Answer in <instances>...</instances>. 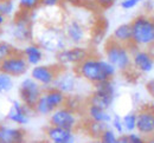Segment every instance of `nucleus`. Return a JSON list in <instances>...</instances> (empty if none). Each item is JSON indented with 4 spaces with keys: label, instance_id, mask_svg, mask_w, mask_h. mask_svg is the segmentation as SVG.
Segmentation results:
<instances>
[{
    "label": "nucleus",
    "instance_id": "1",
    "mask_svg": "<svg viewBox=\"0 0 154 143\" xmlns=\"http://www.w3.org/2000/svg\"><path fill=\"white\" fill-rule=\"evenodd\" d=\"M74 71L77 73V76L91 84L113 79L116 73V69L109 61L94 57L91 55L75 66Z\"/></svg>",
    "mask_w": 154,
    "mask_h": 143
},
{
    "label": "nucleus",
    "instance_id": "2",
    "mask_svg": "<svg viewBox=\"0 0 154 143\" xmlns=\"http://www.w3.org/2000/svg\"><path fill=\"white\" fill-rule=\"evenodd\" d=\"M33 40L43 49V51L57 53L68 47V40L63 32V28L49 25L39 28L37 32L33 31Z\"/></svg>",
    "mask_w": 154,
    "mask_h": 143
},
{
    "label": "nucleus",
    "instance_id": "3",
    "mask_svg": "<svg viewBox=\"0 0 154 143\" xmlns=\"http://www.w3.org/2000/svg\"><path fill=\"white\" fill-rule=\"evenodd\" d=\"M132 45L139 49L154 47V18L148 14H140L131 22Z\"/></svg>",
    "mask_w": 154,
    "mask_h": 143
},
{
    "label": "nucleus",
    "instance_id": "4",
    "mask_svg": "<svg viewBox=\"0 0 154 143\" xmlns=\"http://www.w3.org/2000/svg\"><path fill=\"white\" fill-rule=\"evenodd\" d=\"M104 55L106 61H109L116 71L128 72L132 70V52L128 46L109 39L104 45Z\"/></svg>",
    "mask_w": 154,
    "mask_h": 143
},
{
    "label": "nucleus",
    "instance_id": "5",
    "mask_svg": "<svg viewBox=\"0 0 154 143\" xmlns=\"http://www.w3.org/2000/svg\"><path fill=\"white\" fill-rule=\"evenodd\" d=\"M66 97L68 96L65 94H63L54 86L46 88L45 90H43L39 100L36 103L33 112L42 116L51 115L56 109L65 105Z\"/></svg>",
    "mask_w": 154,
    "mask_h": 143
},
{
    "label": "nucleus",
    "instance_id": "6",
    "mask_svg": "<svg viewBox=\"0 0 154 143\" xmlns=\"http://www.w3.org/2000/svg\"><path fill=\"white\" fill-rule=\"evenodd\" d=\"M12 34H13V38L20 44H29L33 41L32 13L18 11L14 14Z\"/></svg>",
    "mask_w": 154,
    "mask_h": 143
},
{
    "label": "nucleus",
    "instance_id": "7",
    "mask_svg": "<svg viewBox=\"0 0 154 143\" xmlns=\"http://www.w3.org/2000/svg\"><path fill=\"white\" fill-rule=\"evenodd\" d=\"M29 66L30 65L25 61L21 50H17L13 55L0 63V72L6 73L12 78H17L24 76L27 72Z\"/></svg>",
    "mask_w": 154,
    "mask_h": 143
},
{
    "label": "nucleus",
    "instance_id": "8",
    "mask_svg": "<svg viewBox=\"0 0 154 143\" xmlns=\"http://www.w3.org/2000/svg\"><path fill=\"white\" fill-rule=\"evenodd\" d=\"M50 125L60 127L68 130H75L78 125V116L77 111L68 108L66 105H63L56 109L50 115Z\"/></svg>",
    "mask_w": 154,
    "mask_h": 143
},
{
    "label": "nucleus",
    "instance_id": "9",
    "mask_svg": "<svg viewBox=\"0 0 154 143\" xmlns=\"http://www.w3.org/2000/svg\"><path fill=\"white\" fill-rule=\"evenodd\" d=\"M90 56V51L87 47L81 45H74L72 47H65L64 50L56 53L57 63L62 66L75 65L77 66L81 61H83L87 57Z\"/></svg>",
    "mask_w": 154,
    "mask_h": 143
},
{
    "label": "nucleus",
    "instance_id": "10",
    "mask_svg": "<svg viewBox=\"0 0 154 143\" xmlns=\"http://www.w3.org/2000/svg\"><path fill=\"white\" fill-rule=\"evenodd\" d=\"M43 92L42 86L32 78H25L20 83L19 86V98L20 102L26 105L29 109L33 110L37 101Z\"/></svg>",
    "mask_w": 154,
    "mask_h": 143
},
{
    "label": "nucleus",
    "instance_id": "11",
    "mask_svg": "<svg viewBox=\"0 0 154 143\" xmlns=\"http://www.w3.org/2000/svg\"><path fill=\"white\" fill-rule=\"evenodd\" d=\"M64 69L62 65H36L31 70V78L35 79L40 86L50 88L58 73Z\"/></svg>",
    "mask_w": 154,
    "mask_h": 143
},
{
    "label": "nucleus",
    "instance_id": "12",
    "mask_svg": "<svg viewBox=\"0 0 154 143\" xmlns=\"http://www.w3.org/2000/svg\"><path fill=\"white\" fill-rule=\"evenodd\" d=\"M63 32L68 43L72 45H82L87 40L88 31L85 25L77 18H68L63 24Z\"/></svg>",
    "mask_w": 154,
    "mask_h": 143
},
{
    "label": "nucleus",
    "instance_id": "13",
    "mask_svg": "<svg viewBox=\"0 0 154 143\" xmlns=\"http://www.w3.org/2000/svg\"><path fill=\"white\" fill-rule=\"evenodd\" d=\"M132 52V67L140 73H149L154 67V55L145 49L128 46Z\"/></svg>",
    "mask_w": 154,
    "mask_h": 143
},
{
    "label": "nucleus",
    "instance_id": "14",
    "mask_svg": "<svg viewBox=\"0 0 154 143\" xmlns=\"http://www.w3.org/2000/svg\"><path fill=\"white\" fill-rule=\"evenodd\" d=\"M137 133L145 137L154 135V109L143 108L136 114V129Z\"/></svg>",
    "mask_w": 154,
    "mask_h": 143
},
{
    "label": "nucleus",
    "instance_id": "15",
    "mask_svg": "<svg viewBox=\"0 0 154 143\" xmlns=\"http://www.w3.org/2000/svg\"><path fill=\"white\" fill-rule=\"evenodd\" d=\"M52 86L58 89L59 91H62L63 94H65L66 96L74 94L77 88V73L75 71L74 72L68 71L64 67L58 73V76L56 77Z\"/></svg>",
    "mask_w": 154,
    "mask_h": 143
},
{
    "label": "nucleus",
    "instance_id": "16",
    "mask_svg": "<svg viewBox=\"0 0 154 143\" xmlns=\"http://www.w3.org/2000/svg\"><path fill=\"white\" fill-rule=\"evenodd\" d=\"M32 112H33V110L29 109L21 102L14 101V102H12V105L6 115V118L10 122L14 123L17 125H26L30 122Z\"/></svg>",
    "mask_w": 154,
    "mask_h": 143
},
{
    "label": "nucleus",
    "instance_id": "17",
    "mask_svg": "<svg viewBox=\"0 0 154 143\" xmlns=\"http://www.w3.org/2000/svg\"><path fill=\"white\" fill-rule=\"evenodd\" d=\"M26 131L21 128L0 124V143H26Z\"/></svg>",
    "mask_w": 154,
    "mask_h": 143
},
{
    "label": "nucleus",
    "instance_id": "18",
    "mask_svg": "<svg viewBox=\"0 0 154 143\" xmlns=\"http://www.w3.org/2000/svg\"><path fill=\"white\" fill-rule=\"evenodd\" d=\"M21 53H23L25 61H27V64L31 65V66L39 65L40 61L44 59L43 49L36 41H31V43L26 44V46L21 50Z\"/></svg>",
    "mask_w": 154,
    "mask_h": 143
},
{
    "label": "nucleus",
    "instance_id": "19",
    "mask_svg": "<svg viewBox=\"0 0 154 143\" xmlns=\"http://www.w3.org/2000/svg\"><path fill=\"white\" fill-rule=\"evenodd\" d=\"M112 40L116 41L119 44L129 46L132 45V27L129 24H121L116 27L112 34Z\"/></svg>",
    "mask_w": 154,
    "mask_h": 143
},
{
    "label": "nucleus",
    "instance_id": "20",
    "mask_svg": "<svg viewBox=\"0 0 154 143\" xmlns=\"http://www.w3.org/2000/svg\"><path fill=\"white\" fill-rule=\"evenodd\" d=\"M114 98H115V96H110V95L98 92V91H93L88 98V104L101 108L103 110H108L114 102Z\"/></svg>",
    "mask_w": 154,
    "mask_h": 143
},
{
    "label": "nucleus",
    "instance_id": "21",
    "mask_svg": "<svg viewBox=\"0 0 154 143\" xmlns=\"http://www.w3.org/2000/svg\"><path fill=\"white\" fill-rule=\"evenodd\" d=\"M45 134H46L48 140L51 143L66 140V139L75 135L72 130H68V129H64V128H60V127H55V125L48 127L45 129Z\"/></svg>",
    "mask_w": 154,
    "mask_h": 143
},
{
    "label": "nucleus",
    "instance_id": "22",
    "mask_svg": "<svg viewBox=\"0 0 154 143\" xmlns=\"http://www.w3.org/2000/svg\"><path fill=\"white\" fill-rule=\"evenodd\" d=\"M87 114L90 121H95V122H101V123H110L112 121V116L108 112V110H103L101 108H97L94 105H89L87 108Z\"/></svg>",
    "mask_w": 154,
    "mask_h": 143
},
{
    "label": "nucleus",
    "instance_id": "23",
    "mask_svg": "<svg viewBox=\"0 0 154 143\" xmlns=\"http://www.w3.org/2000/svg\"><path fill=\"white\" fill-rule=\"evenodd\" d=\"M94 91L103 92L110 96H115V85L113 83V79H107L94 84Z\"/></svg>",
    "mask_w": 154,
    "mask_h": 143
},
{
    "label": "nucleus",
    "instance_id": "24",
    "mask_svg": "<svg viewBox=\"0 0 154 143\" xmlns=\"http://www.w3.org/2000/svg\"><path fill=\"white\" fill-rule=\"evenodd\" d=\"M125 133H133L136 129V112H128L122 117Z\"/></svg>",
    "mask_w": 154,
    "mask_h": 143
},
{
    "label": "nucleus",
    "instance_id": "25",
    "mask_svg": "<svg viewBox=\"0 0 154 143\" xmlns=\"http://www.w3.org/2000/svg\"><path fill=\"white\" fill-rule=\"evenodd\" d=\"M108 128L107 123H101V122H95V121H90L87 125V129L89 131V134L94 137H97Z\"/></svg>",
    "mask_w": 154,
    "mask_h": 143
},
{
    "label": "nucleus",
    "instance_id": "26",
    "mask_svg": "<svg viewBox=\"0 0 154 143\" xmlns=\"http://www.w3.org/2000/svg\"><path fill=\"white\" fill-rule=\"evenodd\" d=\"M39 6H40V0H19L18 2L19 11L27 12V13H32Z\"/></svg>",
    "mask_w": 154,
    "mask_h": 143
},
{
    "label": "nucleus",
    "instance_id": "27",
    "mask_svg": "<svg viewBox=\"0 0 154 143\" xmlns=\"http://www.w3.org/2000/svg\"><path fill=\"white\" fill-rule=\"evenodd\" d=\"M13 78L6 73L0 72V95L7 94L13 89Z\"/></svg>",
    "mask_w": 154,
    "mask_h": 143
},
{
    "label": "nucleus",
    "instance_id": "28",
    "mask_svg": "<svg viewBox=\"0 0 154 143\" xmlns=\"http://www.w3.org/2000/svg\"><path fill=\"white\" fill-rule=\"evenodd\" d=\"M18 49L14 47V45H12L8 41H0V63L5 61L7 57H10L11 55H13Z\"/></svg>",
    "mask_w": 154,
    "mask_h": 143
},
{
    "label": "nucleus",
    "instance_id": "29",
    "mask_svg": "<svg viewBox=\"0 0 154 143\" xmlns=\"http://www.w3.org/2000/svg\"><path fill=\"white\" fill-rule=\"evenodd\" d=\"M98 142L100 143H116L117 142V136L113 129L107 128L100 136H98Z\"/></svg>",
    "mask_w": 154,
    "mask_h": 143
},
{
    "label": "nucleus",
    "instance_id": "30",
    "mask_svg": "<svg viewBox=\"0 0 154 143\" xmlns=\"http://www.w3.org/2000/svg\"><path fill=\"white\" fill-rule=\"evenodd\" d=\"M0 12L6 18H10L14 12V2H13V0H0Z\"/></svg>",
    "mask_w": 154,
    "mask_h": 143
},
{
    "label": "nucleus",
    "instance_id": "31",
    "mask_svg": "<svg viewBox=\"0 0 154 143\" xmlns=\"http://www.w3.org/2000/svg\"><path fill=\"white\" fill-rule=\"evenodd\" d=\"M112 125H113V130L115 133H119L120 135L125 134V129H123V124H122V117L120 115L115 114L113 117H112Z\"/></svg>",
    "mask_w": 154,
    "mask_h": 143
},
{
    "label": "nucleus",
    "instance_id": "32",
    "mask_svg": "<svg viewBox=\"0 0 154 143\" xmlns=\"http://www.w3.org/2000/svg\"><path fill=\"white\" fill-rule=\"evenodd\" d=\"M141 1H142V0H122L120 5H121V7H122L123 10L128 11V10H132V8L136 7Z\"/></svg>",
    "mask_w": 154,
    "mask_h": 143
},
{
    "label": "nucleus",
    "instance_id": "33",
    "mask_svg": "<svg viewBox=\"0 0 154 143\" xmlns=\"http://www.w3.org/2000/svg\"><path fill=\"white\" fill-rule=\"evenodd\" d=\"M128 136V140L131 143H146V140L143 139L142 135H140L139 133H128L127 134Z\"/></svg>",
    "mask_w": 154,
    "mask_h": 143
},
{
    "label": "nucleus",
    "instance_id": "34",
    "mask_svg": "<svg viewBox=\"0 0 154 143\" xmlns=\"http://www.w3.org/2000/svg\"><path fill=\"white\" fill-rule=\"evenodd\" d=\"M116 1L117 0H95V2L101 8H109L115 4Z\"/></svg>",
    "mask_w": 154,
    "mask_h": 143
},
{
    "label": "nucleus",
    "instance_id": "35",
    "mask_svg": "<svg viewBox=\"0 0 154 143\" xmlns=\"http://www.w3.org/2000/svg\"><path fill=\"white\" fill-rule=\"evenodd\" d=\"M63 0H40V6L44 7H56Z\"/></svg>",
    "mask_w": 154,
    "mask_h": 143
},
{
    "label": "nucleus",
    "instance_id": "36",
    "mask_svg": "<svg viewBox=\"0 0 154 143\" xmlns=\"http://www.w3.org/2000/svg\"><path fill=\"white\" fill-rule=\"evenodd\" d=\"M146 90H147V92L151 95V97L154 98V78L149 79L148 82L146 83Z\"/></svg>",
    "mask_w": 154,
    "mask_h": 143
},
{
    "label": "nucleus",
    "instance_id": "37",
    "mask_svg": "<svg viewBox=\"0 0 154 143\" xmlns=\"http://www.w3.org/2000/svg\"><path fill=\"white\" fill-rule=\"evenodd\" d=\"M116 143H131V142H129V140H128V136H127L126 134H122V135H120V136L117 137V142Z\"/></svg>",
    "mask_w": 154,
    "mask_h": 143
},
{
    "label": "nucleus",
    "instance_id": "38",
    "mask_svg": "<svg viewBox=\"0 0 154 143\" xmlns=\"http://www.w3.org/2000/svg\"><path fill=\"white\" fill-rule=\"evenodd\" d=\"M75 142H76V136L74 135V136H71V137H69V139H66V140L58 141V142H52V143H75Z\"/></svg>",
    "mask_w": 154,
    "mask_h": 143
},
{
    "label": "nucleus",
    "instance_id": "39",
    "mask_svg": "<svg viewBox=\"0 0 154 143\" xmlns=\"http://www.w3.org/2000/svg\"><path fill=\"white\" fill-rule=\"evenodd\" d=\"M145 4L149 10H154V0H145Z\"/></svg>",
    "mask_w": 154,
    "mask_h": 143
},
{
    "label": "nucleus",
    "instance_id": "40",
    "mask_svg": "<svg viewBox=\"0 0 154 143\" xmlns=\"http://www.w3.org/2000/svg\"><path fill=\"white\" fill-rule=\"evenodd\" d=\"M6 20H7V18H6L1 12H0V27H1L2 25H5V24H6Z\"/></svg>",
    "mask_w": 154,
    "mask_h": 143
},
{
    "label": "nucleus",
    "instance_id": "41",
    "mask_svg": "<svg viewBox=\"0 0 154 143\" xmlns=\"http://www.w3.org/2000/svg\"><path fill=\"white\" fill-rule=\"evenodd\" d=\"M146 143H154V135L153 136H149L146 139Z\"/></svg>",
    "mask_w": 154,
    "mask_h": 143
},
{
    "label": "nucleus",
    "instance_id": "42",
    "mask_svg": "<svg viewBox=\"0 0 154 143\" xmlns=\"http://www.w3.org/2000/svg\"><path fill=\"white\" fill-rule=\"evenodd\" d=\"M31 143H44V142H40V141H36V142H31Z\"/></svg>",
    "mask_w": 154,
    "mask_h": 143
}]
</instances>
